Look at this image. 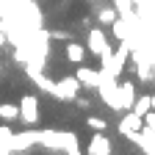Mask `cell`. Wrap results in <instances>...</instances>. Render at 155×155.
Masks as SVG:
<instances>
[{
	"label": "cell",
	"mask_w": 155,
	"mask_h": 155,
	"mask_svg": "<svg viewBox=\"0 0 155 155\" xmlns=\"http://www.w3.org/2000/svg\"><path fill=\"white\" fill-rule=\"evenodd\" d=\"M78 91H81V81H78L75 75L61 78V81H55V86H53V97L61 100V103H75Z\"/></svg>",
	"instance_id": "1"
},
{
	"label": "cell",
	"mask_w": 155,
	"mask_h": 155,
	"mask_svg": "<svg viewBox=\"0 0 155 155\" xmlns=\"http://www.w3.org/2000/svg\"><path fill=\"white\" fill-rule=\"evenodd\" d=\"M19 119L28 127L39 125V97L36 94H22V100H19Z\"/></svg>",
	"instance_id": "2"
},
{
	"label": "cell",
	"mask_w": 155,
	"mask_h": 155,
	"mask_svg": "<svg viewBox=\"0 0 155 155\" xmlns=\"http://www.w3.org/2000/svg\"><path fill=\"white\" fill-rule=\"evenodd\" d=\"M139 130H144V116H141V114H136L133 108L125 111V116L119 119V133L130 139V136H133V133H139Z\"/></svg>",
	"instance_id": "3"
},
{
	"label": "cell",
	"mask_w": 155,
	"mask_h": 155,
	"mask_svg": "<svg viewBox=\"0 0 155 155\" xmlns=\"http://www.w3.org/2000/svg\"><path fill=\"white\" fill-rule=\"evenodd\" d=\"M33 144H39V141H36V130H22V133H14V136H11L8 150H11V155H17V152L31 150Z\"/></svg>",
	"instance_id": "4"
},
{
	"label": "cell",
	"mask_w": 155,
	"mask_h": 155,
	"mask_svg": "<svg viewBox=\"0 0 155 155\" xmlns=\"http://www.w3.org/2000/svg\"><path fill=\"white\" fill-rule=\"evenodd\" d=\"M114 152V144L105 133H94L89 139V147H86V155H111Z\"/></svg>",
	"instance_id": "5"
},
{
	"label": "cell",
	"mask_w": 155,
	"mask_h": 155,
	"mask_svg": "<svg viewBox=\"0 0 155 155\" xmlns=\"http://www.w3.org/2000/svg\"><path fill=\"white\" fill-rule=\"evenodd\" d=\"M136 97H139V94H136V86H133L130 81H122L119 86H116V100H119V108H122V114L133 108Z\"/></svg>",
	"instance_id": "6"
},
{
	"label": "cell",
	"mask_w": 155,
	"mask_h": 155,
	"mask_svg": "<svg viewBox=\"0 0 155 155\" xmlns=\"http://www.w3.org/2000/svg\"><path fill=\"white\" fill-rule=\"evenodd\" d=\"M108 47H111V45H108V39H105V31H103V28H91V31H89V53L100 58Z\"/></svg>",
	"instance_id": "7"
},
{
	"label": "cell",
	"mask_w": 155,
	"mask_h": 155,
	"mask_svg": "<svg viewBox=\"0 0 155 155\" xmlns=\"http://www.w3.org/2000/svg\"><path fill=\"white\" fill-rule=\"evenodd\" d=\"M75 78H78L81 86H86V89H97V86H100V69H89V67H83V64H78Z\"/></svg>",
	"instance_id": "8"
},
{
	"label": "cell",
	"mask_w": 155,
	"mask_h": 155,
	"mask_svg": "<svg viewBox=\"0 0 155 155\" xmlns=\"http://www.w3.org/2000/svg\"><path fill=\"white\" fill-rule=\"evenodd\" d=\"M133 6H136V14H139L144 22L155 19V0H133Z\"/></svg>",
	"instance_id": "9"
},
{
	"label": "cell",
	"mask_w": 155,
	"mask_h": 155,
	"mask_svg": "<svg viewBox=\"0 0 155 155\" xmlns=\"http://www.w3.org/2000/svg\"><path fill=\"white\" fill-rule=\"evenodd\" d=\"M97 19H100V25H114L116 19H119V11L114 8V3L111 6H100L97 8Z\"/></svg>",
	"instance_id": "10"
},
{
	"label": "cell",
	"mask_w": 155,
	"mask_h": 155,
	"mask_svg": "<svg viewBox=\"0 0 155 155\" xmlns=\"http://www.w3.org/2000/svg\"><path fill=\"white\" fill-rule=\"evenodd\" d=\"M83 58H86V47H83V45H78V42H69V45H67V61L83 64Z\"/></svg>",
	"instance_id": "11"
},
{
	"label": "cell",
	"mask_w": 155,
	"mask_h": 155,
	"mask_svg": "<svg viewBox=\"0 0 155 155\" xmlns=\"http://www.w3.org/2000/svg\"><path fill=\"white\" fill-rule=\"evenodd\" d=\"M19 119V105H14V103H3L0 105V122H17Z\"/></svg>",
	"instance_id": "12"
},
{
	"label": "cell",
	"mask_w": 155,
	"mask_h": 155,
	"mask_svg": "<svg viewBox=\"0 0 155 155\" xmlns=\"http://www.w3.org/2000/svg\"><path fill=\"white\" fill-rule=\"evenodd\" d=\"M133 111L136 114H147V111H152V94H139L136 97V103H133Z\"/></svg>",
	"instance_id": "13"
},
{
	"label": "cell",
	"mask_w": 155,
	"mask_h": 155,
	"mask_svg": "<svg viewBox=\"0 0 155 155\" xmlns=\"http://www.w3.org/2000/svg\"><path fill=\"white\" fill-rule=\"evenodd\" d=\"M28 78H31V81H33V83H36L39 89H42V91L53 94V86H55V83H53V81H47V78H42V72H31Z\"/></svg>",
	"instance_id": "14"
},
{
	"label": "cell",
	"mask_w": 155,
	"mask_h": 155,
	"mask_svg": "<svg viewBox=\"0 0 155 155\" xmlns=\"http://www.w3.org/2000/svg\"><path fill=\"white\" fill-rule=\"evenodd\" d=\"M114 8L119 11V17H130L133 14V0H111Z\"/></svg>",
	"instance_id": "15"
},
{
	"label": "cell",
	"mask_w": 155,
	"mask_h": 155,
	"mask_svg": "<svg viewBox=\"0 0 155 155\" xmlns=\"http://www.w3.org/2000/svg\"><path fill=\"white\" fill-rule=\"evenodd\" d=\"M86 125H89L94 133H105V127H108V122L103 119V116H89V119H86Z\"/></svg>",
	"instance_id": "16"
},
{
	"label": "cell",
	"mask_w": 155,
	"mask_h": 155,
	"mask_svg": "<svg viewBox=\"0 0 155 155\" xmlns=\"http://www.w3.org/2000/svg\"><path fill=\"white\" fill-rule=\"evenodd\" d=\"M50 39H69V33H64V31H50Z\"/></svg>",
	"instance_id": "17"
},
{
	"label": "cell",
	"mask_w": 155,
	"mask_h": 155,
	"mask_svg": "<svg viewBox=\"0 0 155 155\" xmlns=\"http://www.w3.org/2000/svg\"><path fill=\"white\" fill-rule=\"evenodd\" d=\"M75 103H78V108H89V100H86V97H75Z\"/></svg>",
	"instance_id": "18"
},
{
	"label": "cell",
	"mask_w": 155,
	"mask_h": 155,
	"mask_svg": "<svg viewBox=\"0 0 155 155\" xmlns=\"http://www.w3.org/2000/svg\"><path fill=\"white\" fill-rule=\"evenodd\" d=\"M6 42H8V36H6L3 31H0V47H6Z\"/></svg>",
	"instance_id": "19"
},
{
	"label": "cell",
	"mask_w": 155,
	"mask_h": 155,
	"mask_svg": "<svg viewBox=\"0 0 155 155\" xmlns=\"http://www.w3.org/2000/svg\"><path fill=\"white\" fill-rule=\"evenodd\" d=\"M152 111H155V94H152Z\"/></svg>",
	"instance_id": "20"
}]
</instances>
